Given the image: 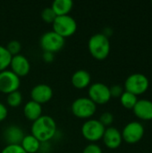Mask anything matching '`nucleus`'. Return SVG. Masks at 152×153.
Segmentation results:
<instances>
[{
  "mask_svg": "<svg viewBox=\"0 0 152 153\" xmlns=\"http://www.w3.org/2000/svg\"><path fill=\"white\" fill-rule=\"evenodd\" d=\"M56 133V123L49 115H41L31 125V134L40 143L48 142Z\"/></svg>",
  "mask_w": 152,
  "mask_h": 153,
  "instance_id": "f257e3e1",
  "label": "nucleus"
},
{
  "mask_svg": "<svg viewBox=\"0 0 152 153\" xmlns=\"http://www.w3.org/2000/svg\"><path fill=\"white\" fill-rule=\"evenodd\" d=\"M88 48L93 57L99 60H103L108 57L110 52L109 38L102 32L91 35L88 41Z\"/></svg>",
  "mask_w": 152,
  "mask_h": 153,
  "instance_id": "f03ea898",
  "label": "nucleus"
},
{
  "mask_svg": "<svg viewBox=\"0 0 152 153\" xmlns=\"http://www.w3.org/2000/svg\"><path fill=\"white\" fill-rule=\"evenodd\" d=\"M150 81L148 77L141 73L130 74L125 82V90L136 96L142 95L148 91Z\"/></svg>",
  "mask_w": 152,
  "mask_h": 153,
  "instance_id": "7ed1b4c3",
  "label": "nucleus"
},
{
  "mask_svg": "<svg viewBox=\"0 0 152 153\" xmlns=\"http://www.w3.org/2000/svg\"><path fill=\"white\" fill-rule=\"evenodd\" d=\"M52 25L53 30L64 38L73 35L77 29V22L70 14L57 15L52 22Z\"/></svg>",
  "mask_w": 152,
  "mask_h": 153,
  "instance_id": "20e7f679",
  "label": "nucleus"
},
{
  "mask_svg": "<svg viewBox=\"0 0 152 153\" xmlns=\"http://www.w3.org/2000/svg\"><path fill=\"white\" fill-rule=\"evenodd\" d=\"M73 115L81 118H89L92 117L97 110V104L89 97H80L75 99L71 106Z\"/></svg>",
  "mask_w": 152,
  "mask_h": 153,
  "instance_id": "39448f33",
  "label": "nucleus"
},
{
  "mask_svg": "<svg viewBox=\"0 0 152 153\" xmlns=\"http://www.w3.org/2000/svg\"><path fill=\"white\" fill-rule=\"evenodd\" d=\"M65 42V38L53 30L44 32L39 39V44L43 51H49L52 53L59 51L64 47Z\"/></svg>",
  "mask_w": 152,
  "mask_h": 153,
  "instance_id": "423d86ee",
  "label": "nucleus"
},
{
  "mask_svg": "<svg viewBox=\"0 0 152 153\" xmlns=\"http://www.w3.org/2000/svg\"><path fill=\"white\" fill-rule=\"evenodd\" d=\"M144 126L141 122L131 121L125 126L121 134L123 141L129 144H134L139 143L144 136Z\"/></svg>",
  "mask_w": 152,
  "mask_h": 153,
  "instance_id": "0eeeda50",
  "label": "nucleus"
},
{
  "mask_svg": "<svg viewBox=\"0 0 152 153\" xmlns=\"http://www.w3.org/2000/svg\"><path fill=\"white\" fill-rule=\"evenodd\" d=\"M106 127L99 119L90 118L86 120L82 126V134L85 139L96 142L102 139Z\"/></svg>",
  "mask_w": 152,
  "mask_h": 153,
  "instance_id": "6e6552de",
  "label": "nucleus"
},
{
  "mask_svg": "<svg viewBox=\"0 0 152 153\" xmlns=\"http://www.w3.org/2000/svg\"><path fill=\"white\" fill-rule=\"evenodd\" d=\"M89 98L96 104L108 103L111 99L109 87L100 82L91 83L88 90Z\"/></svg>",
  "mask_w": 152,
  "mask_h": 153,
  "instance_id": "1a4fd4ad",
  "label": "nucleus"
},
{
  "mask_svg": "<svg viewBox=\"0 0 152 153\" xmlns=\"http://www.w3.org/2000/svg\"><path fill=\"white\" fill-rule=\"evenodd\" d=\"M21 84L20 76L13 73L11 69L0 71V91L4 93H10L17 91Z\"/></svg>",
  "mask_w": 152,
  "mask_h": 153,
  "instance_id": "9d476101",
  "label": "nucleus"
},
{
  "mask_svg": "<svg viewBox=\"0 0 152 153\" xmlns=\"http://www.w3.org/2000/svg\"><path fill=\"white\" fill-rule=\"evenodd\" d=\"M53 96V90L51 86L47 83H39L32 87L30 91V97L31 100L42 104L46 103L51 100Z\"/></svg>",
  "mask_w": 152,
  "mask_h": 153,
  "instance_id": "9b49d317",
  "label": "nucleus"
},
{
  "mask_svg": "<svg viewBox=\"0 0 152 153\" xmlns=\"http://www.w3.org/2000/svg\"><path fill=\"white\" fill-rule=\"evenodd\" d=\"M11 70L15 73L18 76H24L27 74H29L30 69V64L24 55L22 54H17L14 56H12V59L10 62Z\"/></svg>",
  "mask_w": 152,
  "mask_h": 153,
  "instance_id": "f8f14e48",
  "label": "nucleus"
},
{
  "mask_svg": "<svg viewBox=\"0 0 152 153\" xmlns=\"http://www.w3.org/2000/svg\"><path fill=\"white\" fill-rule=\"evenodd\" d=\"M102 139H103L105 145L108 147L109 149L118 148L123 142L121 132L115 126L106 127Z\"/></svg>",
  "mask_w": 152,
  "mask_h": 153,
  "instance_id": "ddd939ff",
  "label": "nucleus"
},
{
  "mask_svg": "<svg viewBox=\"0 0 152 153\" xmlns=\"http://www.w3.org/2000/svg\"><path fill=\"white\" fill-rule=\"evenodd\" d=\"M134 115L141 120H152V101L147 99L138 100L133 108Z\"/></svg>",
  "mask_w": 152,
  "mask_h": 153,
  "instance_id": "4468645a",
  "label": "nucleus"
},
{
  "mask_svg": "<svg viewBox=\"0 0 152 153\" xmlns=\"http://www.w3.org/2000/svg\"><path fill=\"white\" fill-rule=\"evenodd\" d=\"M3 135L7 144H21L25 134L19 126L10 125L5 127Z\"/></svg>",
  "mask_w": 152,
  "mask_h": 153,
  "instance_id": "2eb2a0df",
  "label": "nucleus"
},
{
  "mask_svg": "<svg viewBox=\"0 0 152 153\" xmlns=\"http://www.w3.org/2000/svg\"><path fill=\"white\" fill-rule=\"evenodd\" d=\"M91 80V76L89 71L85 69H79L76 70L71 78L72 83L74 87L78 89H83L90 85Z\"/></svg>",
  "mask_w": 152,
  "mask_h": 153,
  "instance_id": "dca6fc26",
  "label": "nucleus"
},
{
  "mask_svg": "<svg viewBox=\"0 0 152 153\" xmlns=\"http://www.w3.org/2000/svg\"><path fill=\"white\" fill-rule=\"evenodd\" d=\"M23 113L28 119L34 121L42 115V106L41 104L30 100L25 103L23 107Z\"/></svg>",
  "mask_w": 152,
  "mask_h": 153,
  "instance_id": "f3484780",
  "label": "nucleus"
},
{
  "mask_svg": "<svg viewBox=\"0 0 152 153\" xmlns=\"http://www.w3.org/2000/svg\"><path fill=\"white\" fill-rule=\"evenodd\" d=\"M21 145L27 153H35L39 150L40 142L31 134H25L21 143Z\"/></svg>",
  "mask_w": 152,
  "mask_h": 153,
  "instance_id": "a211bd4d",
  "label": "nucleus"
},
{
  "mask_svg": "<svg viewBox=\"0 0 152 153\" xmlns=\"http://www.w3.org/2000/svg\"><path fill=\"white\" fill-rule=\"evenodd\" d=\"M73 2L72 0H54L51 7L56 15L68 14L73 8Z\"/></svg>",
  "mask_w": 152,
  "mask_h": 153,
  "instance_id": "6ab92c4d",
  "label": "nucleus"
},
{
  "mask_svg": "<svg viewBox=\"0 0 152 153\" xmlns=\"http://www.w3.org/2000/svg\"><path fill=\"white\" fill-rule=\"evenodd\" d=\"M138 101V98L136 95L125 91L123 94L120 96V102L121 104L127 109H133L135 104Z\"/></svg>",
  "mask_w": 152,
  "mask_h": 153,
  "instance_id": "aec40b11",
  "label": "nucleus"
},
{
  "mask_svg": "<svg viewBox=\"0 0 152 153\" xmlns=\"http://www.w3.org/2000/svg\"><path fill=\"white\" fill-rule=\"evenodd\" d=\"M12 59V55L7 50L5 46L0 44V71L7 69L8 65H10V62Z\"/></svg>",
  "mask_w": 152,
  "mask_h": 153,
  "instance_id": "412c9836",
  "label": "nucleus"
},
{
  "mask_svg": "<svg viewBox=\"0 0 152 153\" xmlns=\"http://www.w3.org/2000/svg\"><path fill=\"white\" fill-rule=\"evenodd\" d=\"M22 101V92L17 90L14 91H12L7 94L6 102L11 107H18Z\"/></svg>",
  "mask_w": 152,
  "mask_h": 153,
  "instance_id": "4be33fe9",
  "label": "nucleus"
},
{
  "mask_svg": "<svg viewBox=\"0 0 152 153\" xmlns=\"http://www.w3.org/2000/svg\"><path fill=\"white\" fill-rule=\"evenodd\" d=\"M57 15L54 12L51 6H47L41 11V18L48 23H52Z\"/></svg>",
  "mask_w": 152,
  "mask_h": 153,
  "instance_id": "5701e85b",
  "label": "nucleus"
},
{
  "mask_svg": "<svg viewBox=\"0 0 152 153\" xmlns=\"http://www.w3.org/2000/svg\"><path fill=\"white\" fill-rule=\"evenodd\" d=\"M5 48H7V50L10 52L12 56H14V55L20 54L21 49H22V44L17 39H12L6 44Z\"/></svg>",
  "mask_w": 152,
  "mask_h": 153,
  "instance_id": "b1692460",
  "label": "nucleus"
},
{
  "mask_svg": "<svg viewBox=\"0 0 152 153\" xmlns=\"http://www.w3.org/2000/svg\"><path fill=\"white\" fill-rule=\"evenodd\" d=\"M1 153H27L21 144H6Z\"/></svg>",
  "mask_w": 152,
  "mask_h": 153,
  "instance_id": "393cba45",
  "label": "nucleus"
},
{
  "mask_svg": "<svg viewBox=\"0 0 152 153\" xmlns=\"http://www.w3.org/2000/svg\"><path fill=\"white\" fill-rule=\"evenodd\" d=\"M101 124L106 127V126H110L111 124L113 123L114 121V115L111 113V112H108V111H106V112H103L100 117H99V119Z\"/></svg>",
  "mask_w": 152,
  "mask_h": 153,
  "instance_id": "a878e982",
  "label": "nucleus"
},
{
  "mask_svg": "<svg viewBox=\"0 0 152 153\" xmlns=\"http://www.w3.org/2000/svg\"><path fill=\"white\" fill-rule=\"evenodd\" d=\"M82 153H103L102 152V149L101 147L94 143H89L88 145L85 146V148L83 149Z\"/></svg>",
  "mask_w": 152,
  "mask_h": 153,
  "instance_id": "bb28decb",
  "label": "nucleus"
},
{
  "mask_svg": "<svg viewBox=\"0 0 152 153\" xmlns=\"http://www.w3.org/2000/svg\"><path fill=\"white\" fill-rule=\"evenodd\" d=\"M109 91H110L111 97H119V98L123 94V92L125 91L124 88L121 85H119V84L112 85L111 87H109Z\"/></svg>",
  "mask_w": 152,
  "mask_h": 153,
  "instance_id": "cd10ccee",
  "label": "nucleus"
},
{
  "mask_svg": "<svg viewBox=\"0 0 152 153\" xmlns=\"http://www.w3.org/2000/svg\"><path fill=\"white\" fill-rule=\"evenodd\" d=\"M8 115V108L6 106L0 101V121H3Z\"/></svg>",
  "mask_w": 152,
  "mask_h": 153,
  "instance_id": "c85d7f7f",
  "label": "nucleus"
},
{
  "mask_svg": "<svg viewBox=\"0 0 152 153\" xmlns=\"http://www.w3.org/2000/svg\"><path fill=\"white\" fill-rule=\"evenodd\" d=\"M55 57V53L49 52V51H43L42 54V58L46 61V62H51L54 60Z\"/></svg>",
  "mask_w": 152,
  "mask_h": 153,
  "instance_id": "c756f323",
  "label": "nucleus"
},
{
  "mask_svg": "<svg viewBox=\"0 0 152 153\" xmlns=\"http://www.w3.org/2000/svg\"><path fill=\"white\" fill-rule=\"evenodd\" d=\"M105 36H107L108 38H109L111 35H112V33H113V30L110 28V27H106L105 29H104V30H103V32H102Z\"/></svg>",
  "mask_w": 152,
  "mask_h": 153,
  "instance_id": "7c9ffc66",
  "label": "nucleus"
},
{
  "mask_svg": "<svg viewBox=\"0 0 152 153\" xmlns=\"http://www.w3.org/2000/svg\"><path fill=\"white\" fill-rule=\"evenodd\" d=\"M151 4H152V2H151Z\"/></svg>",
  "mask_w": 152,
  "mask_h": 153,
  "instance_id": "2f4dec72",
  "label": "nucleus"
}]
</instances>
